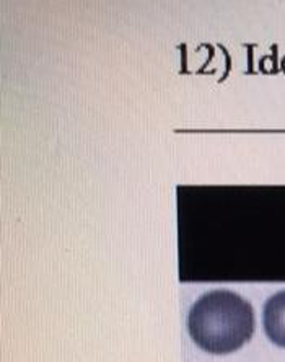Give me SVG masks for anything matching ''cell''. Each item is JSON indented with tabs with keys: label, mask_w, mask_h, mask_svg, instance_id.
Segmentation results:
<instances>
[{
	"label": "cell",
	"mask_w": 285,
	"mask_h": 362,
	"mask_svg": "<svg viewBox=\"0 0 285 362\" xmlns=\"http://www.w3.org/2000/svg\"><path fill=\"white\" fill-rule=\"evenodd\" d=\"M188 329L200 349L210 354H229L251 339L255 312L251 303L236 292L215 289L193 303Z\"/></svg>",
	"instance_id": "cell-1"
},
{
	"label": "cell",
	"mask_w": 285,
	"mask_h": 362,
	"mask_svg": "<svg viewBox=\"0 0 285 362\" xmlns=\"http://www.w3.org/2000/svg\"><path fill=\"white\" fill-rule=\"evenodd\" d=\"M262 323L267 338L285 348V289L276 292L264 303Z\"/></svg>",
	"instance_id": "cell-2"
}]
</instances>
